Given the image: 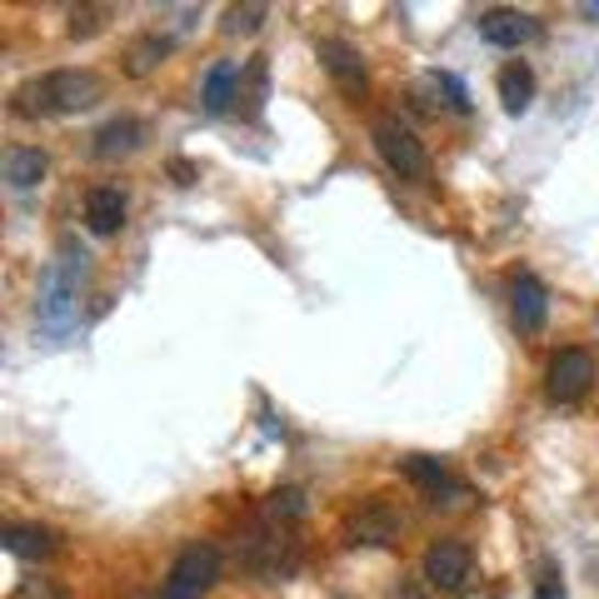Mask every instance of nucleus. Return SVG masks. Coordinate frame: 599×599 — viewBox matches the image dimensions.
I'll list each match as a JSON object with an SVG mask.
<instances>
[{
    "label": "nucleus",
    "instance_id": "b1692460",
    "mask_svg": "<svg viewBox=\"0 0 599 599\" xmlns=\"http://www.w3.org/2000/svg\"><path fill=\"white\" fill-rule=\"evenodd\" d=\"M534 599H565V575H559V565L540 569V579H534Z\"/></svg>",
    "mask_w": 599,
    "mask_h": 599
},
{
    "label": "nucleus",
    "instance_id": "dca6fc26",
    "mask_svg": "<svg viewBox=\"0 0 599 599\" xmlns=\"http://www.w3.org/2000/svg\"><path fill=\"white\" fill-rule=\"evenodd\" d=\"M235 90H240V66L235 60H215V66L206 70V80H200V106H206L210 115H225Z\"/></svg>",
    "mask_w": 599,
    "mask_h": 599
},
{
    "label": "nucleus",
    "instance_id": "7ed1b4c3",
    "mask_svg": "<svg viewBox=\"0 0 599 599\" xmlns=\"http://www.w3.org/2000/svg\"><path fill=\"white\" fill-rule=\"evenodd\" d=\"M240 565L260 575L265 585H280L300 569V545L290 540V524H275V520H255L240 540Z\"/></svg>",
    "mask_w": 599,
    "mask_h": 599
},
{
    "label": "nucleus",
    "instance_id": "393cba45",
    "mask_svg": "<svg viewBox=\"0 0 599 599\" xmlns=\"http://www.w3.org/2000/svg\"><path fill=\"white\" fill-rule=\"evenodd\" d=\"M21 599H66V589L45 585V579H25V585H21Z\"/></svg>",
    "mask_w": 599,
    "mask_h": 599
},
{
    "label": "nucleus",
    "instance_id": "9d476101",
    "mask_svg": "<svg viewBox=\"0 0 599 599\" xmlns=\"http://www.w3.org/2000/svg\"><path fill=\"white\" fill-rule=\"evenodd\" d=\"M425 579L435 589H465L469 585V569H475V555H469L465 540H435L425 550Z\"/></svg>",
    "mask_w": 599,
    "mask_h": 599
},
{
    "label": "nucleus",
    "instance_id": "6e6552de",
    "mask_svg": "<svg viewBox=\"0 0 599 599\" xmlns=\"http://www.w3.org/2000/svg\"><path fill=\"white\" fill-rule=\"evenodd\" d=\"M315 55H320V66H325V76L335 80L340 90H345L350 100H359L365 96V86H370V76H365V55L355 51L350 41H340V35H325V41L315 45Z\"/></svg>",
    "mask_w": 599,
    "mask_h": 599
},
{
    "label": "nucleus",
    "instance_id": "9b49d317",
    "mask_svg": "<svg viewBox=\"0 0 599 599\" xmlns=\"http://www.w3.org/2000/svg\"><path fill=\"white\" fill-rule=\"evenodd\" d=\"M510 300H514V330L520 335H540L550 320V290L534 275H514L510 285Z\"/></svg>",
    "mask_w": 599,
    "mask_h": 599
},
{
    "label": "nucleus",
    "instance_id": "4468645a",
    "mask_svg": "<svg viewBox=\"0 0 599 599\" xmlns=\"http://www.w3.org/2000/svg\"><path fill=\"white\" fill-rule=\"evenodd\" d=\"M86 225H90V235H115L125 225V196L115 186H96L86 196Z\"/></svg>",
    "mask_w": 599,
    "mask_h": 599
},
{
    "label": "nucleus",
    "instance_id": "a211bd4d",
    "mask_svg": "<svg viewBox=\"0 0 599 599\" xmlns=\"http://www.w3.org/2000/svg\"><path fill=\"white\" fill-rule=\"evenodd\" d=\"M500 106L510 110V115H524V110L534 106V70L524 66V60L500 70Z\"/></svg>",
    "mask_w": 599,
    "mask_h": 599
},
{
    "label": "nucleus",
    "instance_id": "1a4fd4ad",
    "mask_svg": "<svg viewBox=\"0 0 599 599\" xmlns=\"http://www.w3.org/2000/svg\"><path fill=\"white\" fill-rule=\"evenodd\" d=\"M475 31H479V41L500 45V51H520V45H530L534 35H540V21H534L530 11H510V5H495V11H479Z\"/></svg>",
    "mask_w": 599,
    "mask_h": 599
},
{
    "label": "nucleus",
    "instance_id": "0eeeda50",
    "mask_svg": "<svg viewBox=\"0 0 599 599\" xmlns=\"http://www.w3.org/2000/svg\"><path fill=\"white\" fill-rule=\"evenodd\" d=\"M589 385H595V359H589V350H559V355L550 359L545 390H550V400L555 404L585 400Z\"/></svg>",
    "mask_w": 599,
    "mask_h": 599
},
{
    "label": "nucleus",
    "instance_id": "f8f14e48",
    "mask_svg": "<svg viewBox=\"0 0 599 599\" xmlns=\"http://www.w3.org/2000/svg\"><path fill=\"white\" fill-rule=\"evenodd\" d=\"M400 475L410 479V485H420V490L430 495V500H445V495H459L455 475H450V465L440 455H404L400 459Z\"/></svg>",
    "mask_w": 599,
    "mask_h": 599
},
{
    "label": "nucleus",
    "instance_id": "ddd939ff",
    "mask_svg": "<svg viewBox=\"0 0 599 599\" xmlns=\"http://www.w3.org/2000/svg\"><path fill=\"white\" fill-rule=\"evenodd\" d=\"M141 141H145V120H135V115H115V120H106L96 131V160H120V155H131V151H141Z\"/></svg>",
    "mask_w": 599,
    "mask_h": 599
},
{
    "label": "nucleus",
    "instance_id": "412c9836",
    "mask_svg": "<svg viewBox=\"0 0 599 599\" xmlns=\"http://www.w3.org/2000/svg\"><path fill=\"white\" fill-rule=\"evenodd\" d=\"M265 15H270V5H230L225 21H220V31L225 35H255Z\"/></svg>",
    "mask_w": 599,
    "mask_h": 599
},
{
    "label": "nucleus",
    "instance_id": "cd10ccee",
    "mask_svg": "<svg viewBox=\"0 0 599 599\" xmlns=\"http://www.w3.org/2000/svg\"><path fill=\"white\" fill-rule=\"evenodd\" d=\"M395 599H420V595H414L410 585H400V589H395Z\"/></svg>",
    "mask_w": 599,
    "mask_h": 599
},
{
    "label": "nucleus",
    "instance_id": "39448f33",
    "mask_svg": "<svg viewBox=\"0 0 599 599\" xmlns=\"http://www.w3.org/2000/svg\"><path fill=\"white\" fill-rule=\"evenodd\" d=\"M220 579V550L215 545H186L165 575V599H200Z\"/></svg>",
    "mask_w": 599,
    "mask_h": 599
},
{
    "label": "nucleus",
    "instance_id": "423d86ee",
    "mask_svg": "<svg viewBox=\"0 0 599 599\" xmlns=\"http://www.w3.org/2000/svg\"><path fill=\"white\" fill-rule=\"evenodd\" d=\"M404 520L395 504L385 500H365L355 514L345 520V545H365V550H390L395 540H400Z\"/></svg>",
    "mask_w": 599,
    "mask_h": 599
},
{
    "label": "nucleus",
    "instance_id": "a878e982",
    "mask_svg": "<svg viewBox=\"0 0 599 599\" xmlns=\"http://www.w3.org/2000/svg\"><path fill=\"white\" fill-rule=\"evenodd\" d=\"M170 175H175V186H196V180H200V165H190V160H170Z\"/></svg>",
    "mask_w": 599,
    "mask_h": 599
},
{
    "label": "nucleus",
    "instance_id": "6ab92c4d",
    "mask_svg": "<svg viewBox=\"0 0 599 599\" xmlns=\"http://www.w3.org/2000/svg\"><path fill=\"white\" fill-rule=\"evenodd\" d=\"M175 51V35H160V31H151V35H141V41L125 51V70L131 76H151L155 66H160L165 55Z\"/></svg>",
    "mask_w": 599,
    "mask_h": 599
},
{
    "label": "nucleus",
    "instance_id": "4be33fe9",
    "mask_svg": "<svg viewBox=\"0 0 599 599\" xmlns=\"http://www.w3.org/2000/svg\"><path fill=\"white\" fill-rule=\"evenodd\" d=\"M106 15H110V5H76L70 11V35H96V31H106Z\"/></svg>",
    "mask_w": 599,
    "mask_h": 599
},
{
    "label": "nucleus",
    "instance_id": "5701e85b",
    "mask_svg": "<svg viewBox=\"0 0 599 599\" xmlns=\"http://www.w3.org/2000/svg\"><path fill=\"white\" fill-rule=\"evenodd\" d=\"M430 80H435V86L450 96V110H469V90H465V80H459V76H450V70H435Z\"/></svg>",
    "mask_w": 599,
    "mask_h": 599
},
{
    "label": "nucleus",
    "instance_id": "f03ea898",
    "mask_svg": "<svg viewBox=\"0 0 599 599\" xmlns=\"http://www.w3.org/2000/svg\"><path fill=\"white\" fill-rule=\"evenodd\" d=\"M100 90L106 86L96 70H51V76H35L15 90V115H80L100 100Z\"/></svg>",
    "mask_w": 599,
    "mask_h": 599
},
{
    "label": "nucleus",
    "instance_id": "aec40b11",
    "mask_svg": "<svg viewBox=\"0 0 599 599\" xmlns=\"http://www.w3.org/2000/svg\"><path fill=\"white\" fill-rule=\"evenodd\" d=\"M310 514V500H306V490H295V485H285V490H275L270 500H265V520H275V524H300Z\"/></svg>",
    "mask_w": 599,
    "mask_h": 599
},
{
    "label": "nucleus",
    "instance_id": "f3484780",
    "mask_svg": "<svg viewBox=\"0 0 599 599\" xmlns=\"http://www.w3.org/2000/svg\"><path fill=\"white\" fill-rule=\"evenodd\" d=\"M0 545L11 550L15 559H45L55 550V534L41 530V524H5V530H0Z\"/></svg>",
    "mask_w": 599,
    "mask_h": 599
},
{
    "label": "nucleus",
    "instance_id": "20e7f679",
    "mask_svg": "<svg viewBox=\"0 0 599 599\" xmlns=\"http://www.w3.org/2000/svg\"><path fill=\"white\" fill-rule=\"evenodd\" d=\"M370 141H375V151H380V160L390 165L400 180H430V155H425L420 135H414L404 120L380 115L370 125Z\"/></svg>",
    "mask_w": 599,
    "mask_h": 599
},
{
    "label": "nucleus",
    "instance_id": "bb28decb",
    "mask_svg": "<svg viewBox=\"0 0 599 599\" xmlns=\"http://www.w3.org/2000/svg\"><path fill=\"white\" fill-rule=\"evenodd\" d=\"M579 15H585V21H599V0H585V5H579Z\"/></svg>",
    "mask_w": 599,
    "mask_h": 599
},
{
    "label": "nucleus",
    "instance_id": "f257e3e1",
    "mask_svg": "<svg viewBox=\"0 0 599 599\" xmlns=\"http://www.w3.org/2000/svg\"><path fill=\"white\" fill-rule=\"evenodd\" d=\"M90 255L76 235H66L55 245L51 265L41 270V295H35V325L51 340H66L80 320V285H86Z\"/></svg>",
    "mask_w": 599,
    "mask_h": 599
},
{
    "label": "nucleus",
    "instance_id": "2eb2a0df",
    "mask_svg": "<svg viewBox=\"0 0 599 599\" xmlns=\"http://www.w3.org/2000/svg\"><path fill=\"white\" fill-rule=\"evenodd\" d=\"M45 170H51V160H45L41 145H11L5 151V186L11 190H35L45 180Z\"/></svg>",
    "mask_w": 599,
    "mask_h": 599
}]
</instances>
